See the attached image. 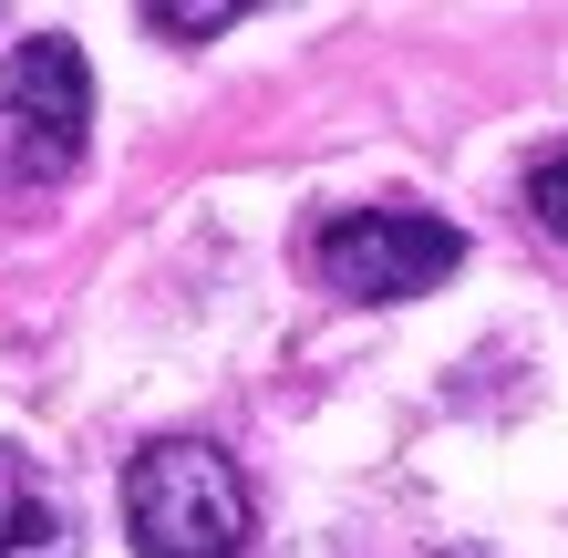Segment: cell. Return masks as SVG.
I'll return each mask as SVG.
<instances>
[{
  "label": "cell",
  "instance_id": "6da1fadb",
  "mask_svg": "<svg viewBox=\"0 0 568 558\" xmlns=\"http://www.w3.org/2000/svg\"><path fill=\"white\" fill-rule=\"evenodd\" d=\"M124 538L135 558H239L248 548V476L207 435H155L124 466Z\"/></svg>",
  "mask_w": 568,
  "mask_h": 558
},
{
  "label": "cell",
  "instance_id": "7a4b0ae2",
  "mask_svg": "<svg viewBox=\"0 0 568 558\" xmlns=\"http://www.w3.org/2000/svg\"><path fill=\"white\" fill-rule=\"evenodd\" d=\"M83 135H93V73H83V42H11L0 62V176L21 186H52L83 166Z\"/></svg>",
  "mask_w": 568,
  "mask_h": 558
},
{
  "label": "cell",
  "instance_id": "3957f363",
  "mask_svg": "<svg viewBox=\"0 0 568 558\" xmlns=\"http://www.w3.org/2000/svg\"><path fill=\"white\" fill-rule=\"evenodd\" d=\"M311 270L342 301H414V290L465 270V227L424 217V207H342V217H321Z\"/></svg>",
  "mask_w": 568,
  "mask_h": 558
},
{
  "label": "cell",
  "instance_id": "277c9868",
  "mask_svg": "<svg viewBox=\"0 0 568 558\" xmlns=\"http://www.w3.org/2000/svg\"><path fill=\"white\" fill-rule=\"evenodd\" d=\"M0 558H73V517H62L52 497H11V517H0Z\"/></svg>",
  "mask_w": 568,
  "mask_h": 558
},
{
  "label": "cell",
  "instance_id": "5b68a950",
  "mask_svg": "<svg viewBox=\"0 0 568 558\" xmlns=\"http://www.w3.org/2000/svg\"><path fill=\"white\" fill-rule=\"evenodd\" d=\"M527 217H538L548 239H568V145H558V155H538V166H527Z\"/></svg>",
  "mask_w": 568,
  "mask_h": 558
},
{
  "label": "cell",
  "instance_id": "8992f818",
  "mask_svg": "<svg viewBox=\"0 0 568 558\" xmlns=\"http://www.w3.org/2000/svg\"><path fill=\"white\" fill-rule=\"evenodd\" d=\"M239 21V0H155L145 31H165V42H196V31H227Z\"/></svg>",
  "mask_w": 568,
  "mask_h": 558
},
{
  "label": "cell",
  "instance_id": "52a82bcc",
  "mask_svg": "<svg viewBox=\"0 0 568 558\" xmlns=\"http://www.w3.org/2000/svg\"><path fill=\"white\" fill-rule=\"evenodd\" d=\"M445 558H476V548H445Z\"/></svg>",
  "mask_w": 568,
  "mask_h": 558
}]
</instances>
